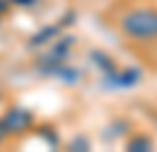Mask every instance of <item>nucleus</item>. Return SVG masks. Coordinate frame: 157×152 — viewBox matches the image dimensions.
<instances>
[{
  "instance_id": "obj_1",
  "label": "nucleus",
  "mask_w": 157,
  "mask_h": 152,
  "mask_svg": "<svg viewBox=\"0 0 157 152\" xmlns=\"http://www.w3.org/2000/svg\"><path fill=\"white\" fill-rule=\"evenodd\" d=\"M121 33L138 43H150L157 40V10L152 7H133L126 10L119 17Z\"/></svg>"
},
{
  "instance_id": "obj_2",
  "label": "nucleus",
  "mask_w": 157,
  "mask_h": 152,
  "mask_svg": "<svg viewBox=\"0 0 157 152\" xmlns=\"http://www.w3.org/2000/svg\"><path fill=\"white\" fill-rule=\"evenodd\" d=\"M71 45H74V36H59V40H57L52 48H50V50H48L43 57H40V62H38V69L43 71V76L55 74L59 66L67 62L69 48H71Z\"/></svg>"
},
{
  "instance_id": "obj_3",
  "label": "nucleus",
  "mask_w": 157,
  "mask_h": 152,
  "mask_svg": "<svg viewBox=\"0 0 157 152\" xmlns=\"http://www.w3.org/2000/svg\"><path fill=\"white\" fill-rule=\"evenodd\" d=\"M0 119H2V124H5V128H7L10 135H21L24 131H29L33 126V114L26 107H7Z\"/></svg>"
},
{
  "instance_id": "obj_4",
  "label": "nucleus",
  "mask_w": 157,
  "mask_h": 152,
  "mask_svg": "<svg viewBox=\"0 0 157 152\" xmlns=\"http://www.w3.org/2000/svg\"><path fill=\"white\" fill-rule=\"evenodd\" d=\"M140 76H143V71L131 66V69H124V71L107 74L105 76V86H109V88H131V86H136L140 81Z\"/></svg>"
},
{
  "instance_id": "obj_5",
  "label": "nucleus",
  "mask_w": 157,
  "mask_h": 152,
  "mask_svg": "<svg viewBox=\"0 0 157 152\" xmlns=\"http://www.w3.org/2000/svg\"><path fill=\"white\" fill-rule=\"evenodd\" d=\"M59 33H62V24H48V26H43L40 31H36V33L26 40V45L29 48H40V45H45V43H50V40H55Z\"/></svg>"
},
{
  "instance_id": "obj_6",
  "label": "nucleus",
  "mask_w": 157,
  "mask_h": 152,
  "mask_svg": "<svg viewBox=\"0 0 157 152\" xmlns=\"http://www.w3.org/2000/svg\"><path fill=\"white\" fill-rule=\"evenodd\" d=\"M90 62L98 66V69H100L105 76L117 71V66H114V62H112V57L105 55V52H100V50H93V52H90Z\"/></svg>"
},
{
  "instance_id": "obj_7",
  "label": "nucleus",
  "mask_w": 157,
  "mask_h": 152,
  "mask_svg": "<svg viewBox=\"0 0 157 152\" xmlns=\"http://www.w3.org/2000/svg\"><path fill=\"white\" fill-rule=\"evenodd\" d=\"M152 147H155V140L150 135H143V133H136L126 142V150H131V152H150Z\"/></svg>"
},
{
  "instance_id": "obj_8",
  "label": "nucleus",
  "mask_w": 157,
  "mask_h": 152,
  "mask_svg": "<svg viewBox=\"0 0 157 152\" xmlns=\"http://www.w3.org/2000/svg\"><path fill=\"white\" fill-rule=\"evenodd\" d=\"M55 76H59L64 83H78V81H81V71H78V69H71V66H64V64L55 71Z\"/></svg>"
},
{
  "instance_id": "obj_9",
  "label": "nucleus",
  "mask_w": 157,
  "mask_h": 152,
  "mask_svg": "<svg viewBox=\"0 0 157 152\" xmlns=\"http://www.w3.org/2000/svg\"><path fill=\"white\" fill-rule=\"evenodd\" d=\"M38 135H43V138L48 140V145H50V147H57V145H59V138H57V133L52 131L50 126H40V128H38Z\"/></svg>"
},
{
  "instance_id": "obj_10",
  "label": "nucleus",
  "mask_w": 157,
  "mask_h": 152,
  "mask_svg": "<svg viewBox=\"0 0 157 152\" xmlns=\"http://www.w3.org/2000/svg\"><path fill=\"white\" fill-rule=\"evenodd\" d=\"M69 150H90V142L86 140V138H83V135H81V138H74V140L69 142Z\"/></svg>"
},
{
  "instance_id": "obj_11",
  "label": "nucleus",
  "mask_w": 157,
  "mask_h": 152,
  "mask_svg": "<svg viewBox=\"0 0 157 152\" xmlns=\"http://www.w3.org/2000/svg\"><path fill=\"white\" fill-rule=\"evenodd\" d=\"M12 5H19V7H33L38 0H10Z\"/></svg>"
},
{
  "instance_id": "obj_12",
  "label": "nucleus",
  "mask_w": 157,
  "mask_h": 152,
  "mask_svg": "<svg viewBox=\"0 0 157 152\" xmlns=\"http://www.w3.org/2000/svg\"><path fill=\"white\" fill-rule=\"evenodd\" d=\"M10 138V133H7V128H5V124H2V119H0V145Z\"/></svg>"
},
{
  "instance_id": "obj_13",
  "label": "nucleus",
  "mask_w": 157,
  "mask_h": 152,
  "mask_svg": "<svg viewBox=\"0 0 157 152\" xmlns=\"http://www.w3.org/2000/svg\"><path fill=\"white\" fill-rule=\"evenodd\" d=\"M12 2L10 0H0V14H5V12H7V7H10Z\"/></svg>"
},
{
  "instance_id": "obj_14",
  "label": "nucleus",
  "mask_w": 157,
  "mask_h": 152,
  "mask_svg": "<svg viewBox=\"0 0 157 152\" xmlns=\"http://www.w3.org/2000/svg\"><path fill=\"white\" fill-rule=\"evenodd\" d=\"M0 21H2V14H0Z\"/></svg>"
}]
</instances>
